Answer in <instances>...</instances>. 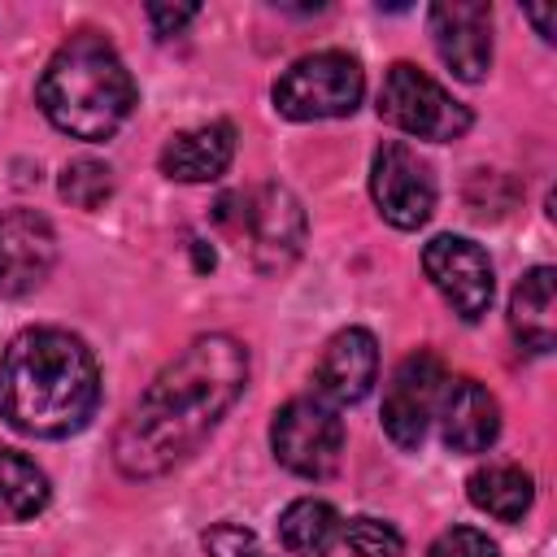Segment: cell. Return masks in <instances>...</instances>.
<instances>
[{
    "mask_svg": "<svg viewBox=\"0 0 557 557\" xmlns=\"http://www.w3.org/2000/svg\"><path fill=\"white\" fill-rule=\"evenodd\" d=\"M248 383V348L235 335L191 339L131 405L113 435V466L126 479H161L183 466L226 418Z\"/></svg>",
    "mask_w": 557,
    "mask_h": 557,
    "instance_id": "obj_1",
    "label": "cell"
},
{
    "mask_svg": "<svg viewBox=\"0 0 557 557\" xmlns=\"http://www.w3.org/2000/svg\"><path fill=\"white\" fill-rule=\"evenodd\" d=\"M100 405L91 348L61 326H26L0 357V418L35 440H65Z\"/></svg>",
    "mask_w": 557,
    "mask_h": 557,
    "instance_id": "obj_2",
    "label": "cell"
},
{
    "mask_svg": "<svg viewBox=\"0 0 557 557\" xmlns=\"http://www.w3.org/2000/svg\"><path fill=\"white\" fill-rule=\"evenodd\" d=\"M35 96H39L44 117L57 131H65L70 139L100 144L131 117L135 78L104 35L83 30V35H70L52 52V61L39 74Z\"/></svg>",
    "mask_w": 557,
    "mask_h": 557,
    "instance_id": "obj_3",
    "label": "cell"
},
{
    "mask_svg": "<svg viewBox=\"0 0 557 557\" xmlns=\"http://www.w3.org/2000/svg\"><path fill=\"white\" fill-rule=\"evenodd\" d=\"M274 109L292 122H322V117H348L366 96V74L357 57L339 48L309 52L292 61L274 78Z\"/></svg>",
    "mask_w": 557,
    "mask_h": 557,
    "instance_id": "obj_4",
    "label": "cell"
},
{
    "mask_svg": "<svg viewBox=\"0 0 557 557\" xmlns=\"http://www.w3.org/2000/svg\"><path fill=\"white\" fill-rule=\"evenodd\" d=\"M239 209H231V196L218 205V218L231 222L244 244H248V257L261 274H278L287 270L300 248H305V235H309V222H305V209L300 200L283 187V183H261L244 196H235Z\"/></svg>",
    "mask_w": 557,
    "mask_h": 557,
    "instance_id": "obj_5",
    "label": "cell"
},
{
    "mask_svg": "<svg viewBox=\"0 0 557 557\" xmlns=\"http://www.w3.org/2000/svg\"><path fill=\"white\" fill-rule=\"evenodd\" d=\"M379 117L392 122L396 131H405L413 139H431V144H448L470 131V109L461 100H453L426 70H418L409 61H396L383 74Z\"/></svg>",
    "mask_w": 557,
    "mask_h": 557,
    "instance_id": "obj_6",
    "label": "cell"
},
{
    "mask_svg": "<svg viewBox=\"0 0 557 557\" xmlns=\"http://www.w3.org/2000/svg\"><path fill=\"white\" fill-rule=\"evenodd\" d=\"M270 448L283 470L300 479H326L344 457V418L318 396H296L274 413Z\"/></svg>",
    "mask_w": 557,
    "mask_h": 557,
    "instance_id": "obj_7",
    "label": "cell"
},
{
    "mask_svg": "<svg viewBox=\"0 0 557 557\" xmlns=\"http://www.w3.org/2000/svg\"><path fill=\"white\" fill-rule=\"evenodd\" d=\"M370 196H374L383 222L396 231H418L435 213V178H431L426 161L400 139H387L374 148Z\"/></svg>",
    "mask_w": 557,
    "mask_h": 557,
    "instance_id": "obj_8",
    "label": "cell"
},
{
    "mask_svg": "<svg viewBox=\"0 0 557 557\" xmlns=\"http://www.w3.org/2000/svg\"><path fill=\"white\" fill-rule=\"evenodd\" d=\"M444 361L431 352V348H418L409 352L396 370H392V383L383 392V431L396 448L413 453L431 426V413L444 396Z\"/></svg>",
    "mask_w": 557,
    "mask_h": 557,
    "instance_id": "obj_9",
    "label": "cell"
},
{
    "mask_svg": "<svg viewBox=\"0 0 557 557\" xmlns=\"http://www.w3.org/2000/svg\"><path fill=\"white\" fill-rule=\"evenodd\" d=\"M422 270L431 278V287L448 300V309L466 322H479L492 305L496 278H492V261L487 252L466 239V235H435L422 248Z\"/></svg>",
    "mask_w": 557,
    "mask_h": 557,
    "instance_id": "obj_10",
    "label": "cell"
},
{
    "mask_svg": "<svg viewBox=\"0 0 557 557\" xmlns=\"http://www.w3.org/2000/svg\"><path fill=\"white\" fill-rule=\"evenodd\" d=\"M426 22L440 61L461 83H479L492 70V9L483 0H440Z\"/></svg>",
    "mask_w": 557,
    "mask_h": 557,
    "instance_id": "obj_11",
    "label": "cell"
},
{
    "mask_svg": "<svg viewBox=\"0 0 557 557\" xmlns=\"http://www.w3.org/2000/svg\"><path fill=\"white\" fill-rule=\"evenodd\" d=\"M57 265V231L35 209L0 213V296H26L44 287Z\"/></svg>",
    "mask_w": 557,
    "mask_h": 557,
    "instance_id": "obj_12",
    "label": "cell"
},
{
    "mask_svg": "<svg viewBox=\"0 0 557 557\" xmlns=\"http://www.w3.org/2000/svg\"><path fill=\"white\" fill-rule=\"evenodd\" d=\"M379 379V344L366 326H344L326 339L318 370H313V387L318 400L326 405H357Z\"/></svg>",
    "mask_w": 557,
    "mask_h": 557,
    "instance_id": "obj_13",
    "label": "cell"
},
{
    "mask_svg": "<svg viewBox=\"0 0 557 557\" xmlns=\"http://www.w3.org/2000/svg\"><path fill=\"white\" fill-rule=\"evenodd\" d=\"M440 400V431L453 453H487L496 444L500 405L479 379H457Z\"/></svg>",
    "mask_w": 557,
    "mask_h": 557,
    "instance_id": "obj_14",
    "label": "cell"
},
{
    "mask_svg": "<svg viewBox=\"0 0 557 557\" xmlns=\"http://www.w3.org/2000/svg\"><path fill=\"white\" fill-rule=\"evenodd\" d=\"M235 161V126L231 122H200L178 131L161 148V174L174 183H213Z\"/></svg>",
    "mask_w": 557,
    "mask_h": 557,
    "instance_id": "obj_15",
    "label": "cell"
},
{
    "mask_svg": "<svg viewBox=\"0 0 557 557\" xmlns=\"http://www.w3.org/2000/svg\"><path fill=\"white\" fill-rule=\"evenodd\" d=\"M509 331L531 352L553 348L557 339V270L553 265H535L518 278L509 296Z\"/></svg>",
    "mask_w": 557,
    "mask_h": 557,
    "instance_id": "obj_16",
    "label": "cell"
},
{
    "mask_svg": "<svg viewBox=\"0 0 557 557\" xmlns=\"http://www.w3.org/2000/svg\"><path fill=\"white\" fill-rule=\"evenodd\" d=\"M466 496L474 509H483L487 518H500V522H518L531 500H535V483L522 466L513 461H487L479 466L470 479H466Z\"/></svg>",
    "mask_w": 557,
    "mask_h": 557,
    "instance_id": "obj_17",
    "label": "cell"
},
{
    "mask_svg": "<svg viewBox=\"0 0 557 557\" xmlns=\"http://www.w3.org/2000/svg\"><path fill=\"white\" fill-rule=\"evenodd\" d=\"M278 540L292 557H326L339 540V513L318 496H300L278 513Z\"/></svg>",
    "mask_w": 557,
    "mask_h": 557,
    "instance_id": "obj_18",
    "label": "cell"
},
{
    "mask_svg": "<svg viewBox=\"0 0 557 557\" xmlns=\"http://www.w3.org/2000/svg\"><path fill=\"white\" fill-rule=\"evenodd\" d=\"M48 496H52L48 474L30 457L0 448V522H26L44 513Z\"/></svg>",
    "mask_w": 557,
    "mask_h": 557,
    "instance_id": "obj_19",
    "label": "cell"
},
{
    "mask_svg": "<svg viewBox=\"0 0 557 557\" xmlns=\"http://www.w3.org/2000/svg\"><path fill=\"white\" fill-rule=\"evenodd\" d=\"M61 196L74 205V209H100L109 196H113V170L104 161H91V157H78L61 170Z\"/></svg>",
    "mask_w": 557,
    "mask_h": 557,
    "instance_id": "obj_20",
    "label": "cell"
},
{
    "mask_svg": "<svg viewBox=\"0 0 557 557\" xmlns=\"http://www.w3.org/2000/svg\"><path fill=\"white\" fill-rule=\"evenodd\" d=\"M339 535L348 540V548L357 557H400L405 553V540L392 522L374 518V513H361V518H348V527H339Z\"/></svg>",
    "mask_w": 557,
    "mask_h": 557,
    "instance_id": "obj_21",
    "label": "cell"
},
{
    "mask_svg": "<svg viewBox=\"0 0 557 557\" xmlns=\"http://www.w3.org/2000/svg\"><path fill=\"white\" fill-rule=\"evenodd\" d=\"M426 557H500L496 544L474 531V527H448L444 535H435V544L426 548Z\"/></svg>",
    "mask_w": 557,
    "mask_h": 557,
    "instance_id": "obj_22",
    "label": "cell"
},
{
    "mask_svg": "<svg viewBox=\"0 0 557 557\" xmlns=\"http://www.w3.org/2000/svg\"><path fill=\"white\" fill-rule=\"evenodd\" d=\"M200 544H205L209 557H257V540L239 522H213Z\"/></svg>",
    "mask_w": 557,
    "mask_h": 557,
    "instance_id": "obj_23",
    "label": "cell"
},
{
    "mask_svg": "<svg viewBox=\"0 0 557 557\" xmlns=\"http://www.w3.org/2000/svg\"><path fill=\"white\" fill-rule=\"evenodd\" d=\"M196 13H200L196 4H148V22H152V35H157V39L178 35Z\"/></svg>",
    "mask_w": 557,
    "mask_h": 557,
    "instance_id": "obj_24",
    "label": "cell"
},
{
    "mask_svg": "<svg viewBox=\"0 0 557 557\" xmlns=\"http://www.w3.org/2000/svg\"><path fill=\"white\" fill-rule=\"evenodd\" d=\"M527 17L540 26V39H553V13L548 9H527Z\"/></svg>",
    "mask_w": 557,
    "mask_h": 557,
    "instance_id": "obj_25",
    "label": "cell"
}]
</instances>
